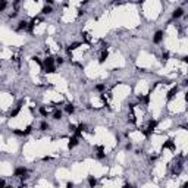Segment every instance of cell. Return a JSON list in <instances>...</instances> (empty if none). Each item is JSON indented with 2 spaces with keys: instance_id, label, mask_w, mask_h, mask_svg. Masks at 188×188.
<instances>
[{
  "instance_id": "9",
  "label": "cell",
  "mask_w": 188,
  "mask_h": 188,
  "mask_svg": "<svg viewBox=\"0 0 188 188\" xmlns=\"http://www.w3.org/2000/svg\"><path fill=\"white\" fill-rule=\"evenodd\" d=\"M52 118H53V121H62L63 119V112L60 109H55L53 113H52Z\"/></svg>"
},
{
  "instance_id": "20",
  "label": "cell",
  "mask_w": 188,
  "mask_h": 188,
  "mask_svg": "<svg viewBox=\"0 0 188 188\" xmlns=\"http://www.w3.org/2000/svg\"><path fill=\"white\" fill-rule=\"evenodd\" d=\"M132 150V143L131 141H126V144H125V152H131Z\"/></svg>"
},
{
  "instance_id": "19",
  "label": "cell",
  "mask_w": 188,
  "mask_h": 188,
  "mask_svg": "<svg viewBox=\"0 0 188 188\" xmlns=\"http://www.w3.org/2000/svg\"><path fill=\"white\" fill-rule=\"evenodd\" d=\"M18 15H19V10H12V12H10V13H9L8 16H9L10 19H13V18H16Z\"/></svg>"
},
{
  "instance_id": "24",
  "label": "cell",
  "mask_w": 188,
  "mask_h": 188,
  "mask_svg": "<svg viewBox=\"0 0 188 188\" xmlns=\"http://www.w3.org/2000/svg\"><path fill=\"white\" fill-rule=\"evenodd\" d=\"M0 115H2V109H0Z\"/></svg>"
},
{
  "instance_id": "1",
  "label": "cell",
  "mask_w": 188,
  "mask_h": 188,
  "mask_svg": "<svg viewBox=\"0 0 188 188\" xmlns=\"http://www.w3.org/2000/svg\"><path fill=\"white\" fill-rule=\"evenodd\" d=\"M163 40H165V31L163 29H157L153 34V44H162Z\"/></svg>"
},
{
  "instance_id": "7",
  "label": "cell",
  "mask_w": 188,
  "mask_h": 188,
  "mask_svg": "<svg viewBox=\"0 0 188 188\" xmlns=\"http://www.w3.org/2000/svg\"><path fill=\"white\" fill-rule=\"evenodd\" d=\"M27 29H28V21H27V19H21V21H18L16 31H18V32H22V31H27Z\"/></svg>"
},
{
  "instance_id": "15",
  "label": "cell",
  "mask_w": 188,
  "mask_h": 188,
  "mask_svg": "<svg viewBox=\"0 0 188 188\" xmlns=\"http://www.w3.org/2000/svg\"><path fill=\"white\" fill-rule=\"evenodd\" d=\"M94 90H96V91H99V93H103V91H106V84L100 82V84L94 85Z\"/></svg>"
},
{
  "instance_id": "5",
  "label": "cell",
  "mask_w": 188,
  "mask_h": 188,
  "mask_svg": "<svg viewBox=\"0 0 188 188\" xmlns=\"http://www.w3.org/2000/svg\"><path fill=\"white\" fill-rule=\"evenodd\" d=\"M77 145H80V138L78 137H75V135H72L69 140H68V148L69 150H72V148H75Z\"/></svg>"
},
{
  "instance_id": "3",
  "label": "cell",
  "mask_w": 188,
  "mask_h": 188,
  "mask_svg": "<svg viewBox=\"0 0 188 188\" xmlns=\"http://www.w3.org/2000/svg\"><path fill=\"white\" fill-rule=\"evenodd\" d=\"M184 15H185V10H184V8L178 6V8H175V9L172 10V21L181 19V18H182Z\"/></svg>"
},
{
  "instance_id": "22",
  "label": "cell",
  "mask_w": 188,
  "mask_h": 188,
  "mask_svg": "<svg viewBox=\"0 0 188 188\" xmlns=\"http://www.w3.org/2000/svg\"><path fill=\"white\" fill-rule=\"evenodd\" d=\"M187 187H188V182H187V181H185V182H184V184H182V185H181V187H179V188H187Z\"/></svg>"
},
{
  "instance_id": "6",
  "label": "cell",
  "mask_w": 188,
  "mask_h": 188,
  "mask_svg": "<svg viewBox=\"0 0 188 188\" xmlns=\"http://www.w3.org/2000/svg\"><path fill=\"white\" fill-rule=\"evenodd\" d=\"M63 112L66 115H73L75 113V104L73 103H65L63 104Z\"/></svg>"
},
{
  "instance_id": "2",
  "label": "cell",
  "mask_w": 188,
  "mask_h": 188,
  "mask_svg": "<svg viewBox=\"0 0 188 188\" xmlns=\"http://www.w3.org/2000/svg\"><path fill=\"white\" fill-rule=\"evenodd\" d=\"M25 175H28V169L25 168V166H18V168H15V171H13V176L15 178H24Z\"/></svg>"
},
{
  "instance_id": "12",
  "label": "cell",
  "mask_w": 188,
  "mask_h": 188,
  "mask_svg": "<svg viewBox=\"0 0 188 188\" xmlns=\"http://www.w3.org/2000/svg\"><path fill=\"white\" fill-rule=\"evenodd\" d=\"M107 57H109V52H107V50H101L100 57H99V63H100V65H103V63L107 60Z\"/></svg>"
},
{
  "instance_id": "17",
  "label": "cell",
  "mask_w": 188,
  "mask_h": 188,
  "mask_svg": "<svg viewBox=\"0 0 188 188\" xmlns=\"http://www.w3.org/2000/svg\"><path fill=\"white\" fill-rule=\"evenodd\" d=\"M63 63H65V59H63L62 56H56V57H55V65H56V66H62Z\"/></svg>"
},
{
  "instance_id": "13",
  "label": "cell",
  "mask_w": 188,
  "mask_h": 188,
  "mask_svg": "<svg viewBox=\"0 0 188 188\" xmlns=\"http://www.w3.org/2000/svg\"><path fill=\"white\" fill-rule=\"evenodd\" d=\"M38 129H40L41 132H46V131H49V129H50V124H49L47 121H41V122H40V125H38Z\"/></svg>"
},
{
  "instance_id": "14",
  "label": "cell",
  "mask_w": 188,
  "mask_h": 188,
  "mask_svg": "<svg viewBox=\"0 0 188 188\" xmlns=\"http://www.w3.org/2000/svg\"><path fill=\"white\" fill-rule=\"evenodd\" d=\"M38 113L43 116V118H47L49 116V109L46 106H38Z\"/></svg>"
},
{
  "instance_id": "21",
  "label": "cell",
  "mask_w": 188,
  "mask_h": 188,
  "mask_svg": "<svg viewBox=\"0 0 188 188\" xmlns=\"http://www.w3.org/2000/svg\"><path fill=\"white\" fill-rule=\"evenodd\" d=\"M73 187H75L73 182H66V188H73Z\"/></svg>"
},
{
  "instance_id": "11",
  "label": "cell",
  "mask_w": 188,
  "mask_h": 188,
  "mask_svg": "<svg viewBox=\"0 0 188 188\" xmlns=\"http://www.w3.org/2000/svg\"><path fill=\"white\" fill-rule=\"evenodd\" d=\"M87 182H88V187H90V188H96V187H97V178L93 176V175H88Z\"/></svg>"
},
{
  "instance_id": "23",
  "label": "cell",
  "mask_w": 188,
  "mask_h": 188,
  "mask_svg": "<svg viewBox=\"0 0 188 188\" xmlns=\"http://www.w3.org/2000/svg\"><path fill=\"white\" fill-rule=\"evenodd\" d=\"M3 188H15V187H13V185H8V184H6V185H5Z\"/></svg>"
},
{
  "instance_id": "4",
  "label": "cell",
  "mask_w": 188,
  "mask_h": 188,
  "mask_svg": "<svg viewBox=\"0 0 188 188\" xmlns=\"http://www.w3.org/2000/svg\"><path fill=\"white\" fill-rule=\"evenodd\" d=\"M179 90H181V88H179V85H178V84H176V85H173V87L166 93V100H168V101H171V100H172L178 93H179Z\"/></svg>"
},
{
  "instance_id": "16",
  "label": "cell",
  "mask_w": 188,
  "mask_h": 188,
  "mask_svg": "<svg viewBox=\"0 0 188 188\" xmlns=\"http://www.w3.org/2000/svg\"><path fill=\"white\" fill-rule=\"evenodd\" d=\"M169 59H171V53H169L168 50H165V52L162 53V62H163V63H166Z\"/></svg>"
},
{
  "instance_id": "18",
  "label": "cell",
  "mask_w": 188,
  "mask_h": 188,
  "mask_svg": "<svg viewBox=\"0 0 188 188\" xmlns=\"http://www.w3.org/2000/svg\"><path fill=\"white\" fill-rule=\"evenodd\" d=\"M9 8V3L5 2V0H0V12H5Z\"/></svg>"
},
{
  "instance_id": "8",
  "label": "cell",
  "mask_w": 188,
  "mask_h": 188,
  "mask_svg": "<svg viewBox=\"0 0 188 188\" xmlns=\"http://www.w3.org/2000/svg\"><path fill=\"white\" fill-rule=\"evenodd\" d=\"M166 148H171L172 152H175V148H176V147H175V141H173L172 138H169L168 141H165V143H163L162 150H166Z\"/></svg>"
},
{
  "instance_id": "10",
  "label": "cell",
  "mask_w": 188,
  "mask_h": 188,
  "mask_svg": "<svg viewBox=\"0 0 188 188\" xmlns=\"http://www.w3.org/2000/svg\"><path fill=\"white\" fill-rule=\"evenodd\" d=\"M40 12H41V15H44V16H46V15H52V13H53V6L44 5V6L41 8V10H40Z\"/></svg>"
}]
</instances>
